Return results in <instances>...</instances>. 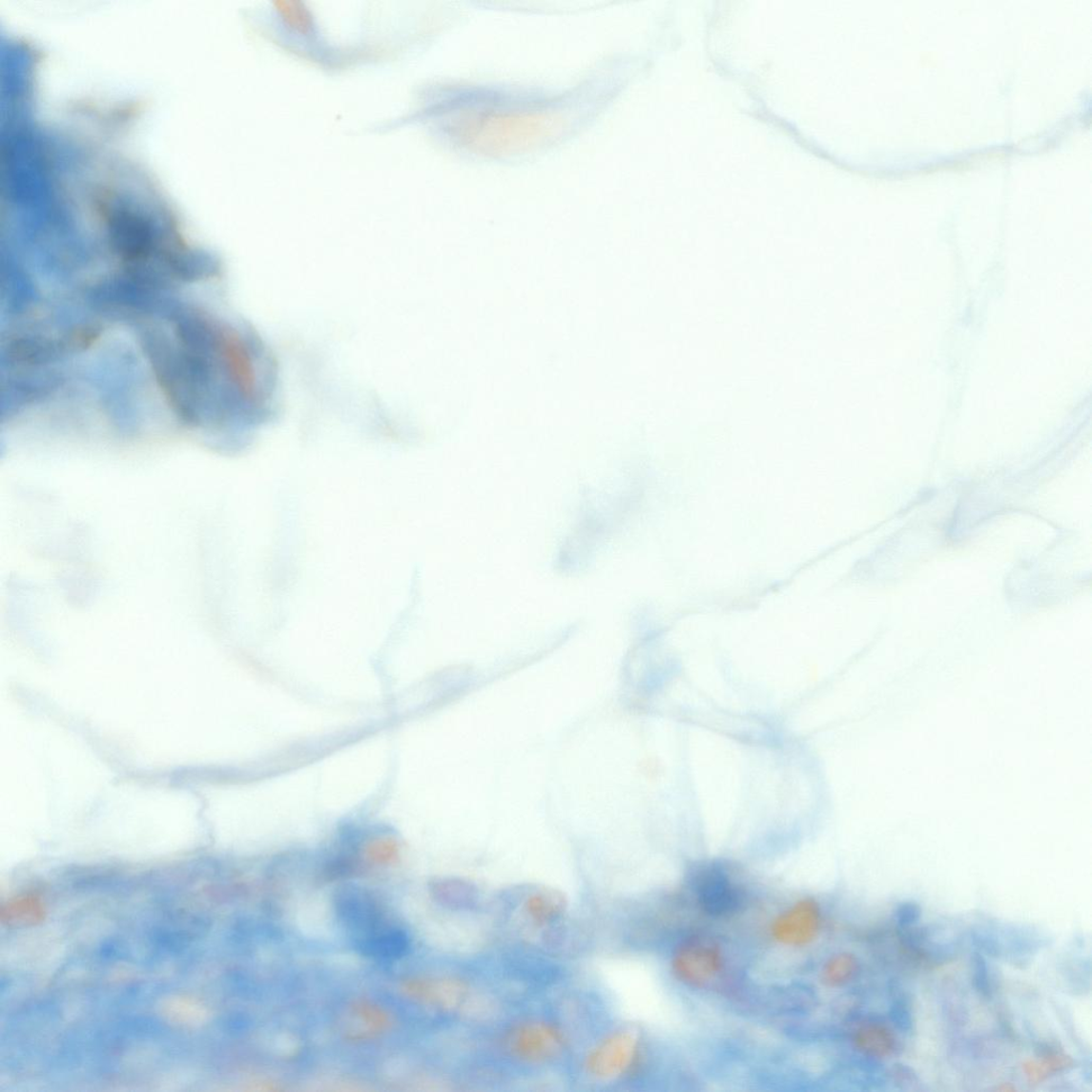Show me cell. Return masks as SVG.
I'll return each mask as SVG.
<instances>
[{
    "label": "cell",
    "mask_w": 1092,
    "mask_h": 1092,
    "mask_svg": "<svg viewBox=\"0 0 1092 1092\" xmlns=\"http://www.w3.org/2000/svg\"><path fill=\"white\" fill-rule=\"evenodd\" d=\"M644 1062L640 1037L629 1030H618L592 1046L585 1056L584 1069L595 1080L615 1081L637 1076Z\"/></svg>",
    "instance_id": "cell-1"
},
{
    "label": "cell",
    "mask_w": 1092,
    "mask_h": 1092,
    "mask_svg": "<svg viewBox=\"0 0 1092 1092\" xmlns=\"http://www.w3.org/2000/svg\"><path fill=\"white\" fill-rule=\"evenodd\" d=\"M502 1046L510 1059L526 1064L553 1062L567 1048V1037L561 1026L545 1020H527L508 1028Z\"/></svg>",
    "instance_id": "cell-2"
},
{
    "label": "cell",
    "mask_w": 1092,
    "mask_h": 1092,
    "mask_svg": "<svg viewBox=\"0 0 1092 1092\" xmlns=\"http://www.w3.org/2000/svg\"><path fill=\"white\" fill-rule=\"evenodd\" d=\"M725 964L724 952L717 942L707 937L693 936L675 947L671 971L684 985L703 988L720 976Z\"/></svg>",
    "instance_id": "cell-3"
},
{
    "label": "cell",
    "mask_w": 1092,
    "mask_h": 1092,
    "mask_svg": "<svg viewBox=\"0 0 1092 1092\" xmlns=\"http://www.w3.org/2000/svg\"><path fill=\"white\" fill-rule=\"evenodd\" d=\"M694 893L701 909L711 917L732 914L742 901L738 888L716 865L704 866L697 873Z\"/></svg>",
    "instance_id": "cell-4"
},
{
    "label": "cell",
    "mask_w": 1092,
    "mask_h": 1092,
    "mask_svg": "<svg viewBox=\"0 0 1092 1092\" xmlns=\"http://www.w3.org/2000/svg\"><path fill=\"white\" fill-rule=\"evenodd\" d=\"M821 926V911L814 899H801L773 920L772 936L787 946H803L814 940Z\"/></svg>",
    "instance_id": "cell-5"
},
{
    "label": "cell",
    "mask_w": 1092,
    "mask_h": 1092,
    "mask_svg": "<svg viewBox=\"0 0 1092 1092\" xmlns=\"http://www.w3.org/2000/svg\"><path fill=\"white\" fill-rule=\"evenodd\" d=\"M567 909L568 900L565 893L552 887L531 889L521 905L523 916L536 928H546L561 922Z\"/></svg>",
    "instance_id": "cell-6"
},
{
    "label": "cell",
    "mask_w": 1092,
    "mask_h": 1092,
    "mask_svg": "<svg viewBox=\"0 0 1092 1092\" xmlns=\"http://www.w3.org/2000/svg\"><path fill=\"white\" fill-rule=\"evenodd\" d=\"M412 991L427 1003L444 1010H456L471 997L468 983L459 979H436L414 983Z\"/></svg>",
    "instance_id": "cell-7"
},
{
    "label": "cell",
    "mask_w": 1092,
    "mask_h": 1092,
    "mask_svg": "<svg viewBox=\"0 0 1092 1092\" xmlns=\"http://www.w3.org/2000/svg\"><path fill=\"white\" fill-rule=\"evenodd\" d=\"M338 911L346 923L355 927H373L381 917L376 901L365 892L355 889L340 892Z\"/></svg>",
    "instance_id": "cell-8"
},
{
    "label": "cell",
    "mask_w": 1092,
    "mask_h": 1092,
    "mask_svg": "<svg viewBox=\"0 0 1092 1092\" xmlns=\"http://www.w3.org/2000/svg\"><path fill=\"white\" fill-rule=\"evenodd\" d=\"M853 1040L856 1050L871 1058H886L895 1051V1037L880 1023H865L856 1028Z\"/></svg>",
    "instance_id": "cell-9"
},
{
    "label": "cell",
    "mask_w": 1092,
    "mask_h": 1092,
    "mask_svg": "<svg viewBox=\"0 0 1092 1092\" xmlns=\"http://www.w3.org/2000/svg\"><path fill=\"white\" fill-rule=\"evenodd\" d=\"M409 938L399 929H386V932L369 936L359 943L363 954L379 959H395L402 957L409 949Z\"/></svg>",
    "instance_id": "cell-10"
},
{
    "label": "cell",
    "mask_w": 1092,
    "mask_h": 1092,
    "mask_svg": "<svg viewBox=\"0 0 1092 1092\" xmlns=\"http://www.w3.org/2000/svg\"><path fill=\"white\" fill-rule=\"evenodd\" d=\"M44 915V902L34 895L21 896L11 899L2 909L3 923L9 926L34 925L41 922Z\"/></svg>",
    "instance_id": "cell-11"
},
{
    "label": "cell",
    "mask_w": 1092,
    "mask_h": 1092,
    "mask_svg": "<svg viewBox=\"0 0 1092 1092\" xmlns=\"http://www.w3.org/2000/svg\"><path fill=\"white\" fill-rule=\"evenodd\" d=\"M433 890L442 902L459 909H471L481 898V893L475 884L465 880H442L435 884Z\"/></svg>",
    "instance_id": "cell-12"
},
{
    "label": "cell",
    "mask_w": 1092,
    "mask_h": 1092,
    "mask_svg": "<svg viewBox=\"0 0 1092 1092\" xmlns=\"http://www.w3.org/2000/svg\"><path fill=\"white\" fill-rule=\"evenodd\" d=\"M859 962L852 954H837L829 958L821 969V981L827 987L838 988L852 981L858 973Z\"/></svg>",
    "instance_id": "cell-13"
},
{
    "label": "cell",
    "mask_w": 1092,
    "mask_h": 1092,
    "mask_svg": "<svg viewBox=\"0 0 1092 1092\" xmlns=\"http://www.w3.org/2000/svg\"><path fill=\"white\" fill-rule=\"evenodd\" d=\"M277 9L282 14L288 25L296 31L308 32L312 29V14L304 5L299 2H277Z\"/></svg>",
    "instance_id": "cell-14"
},
{
    "label": "cell",
    "mask_w": 1092,
    "mask_h": 1092,
    "mask_svg": "<svg viewBox=\"0 0 1092 1092\" xmlns=\"http://www.w3.org/2000/svg\"><path fill=\"white\" fill-rule=\"evenodd\" d=\"M1070 1063L1066 1056L1050 1055L1042 1062H1028L1025 1064L1027 1077L1032 1081H1042L1049 1073L1066 1068Z\"/></svg>",
    "instance_id": "cell-15"
},
{
    "label": "cell",
    "mask_w": 1092,
    "mask_h": 1092,
    "mask_svg": "<svg viewBox=\"0 0 1092 1092\" xmlns=\"http://www.w3.org/2000/svg\"><path fill=\"white\" fill-rule=\"evenodd\" d=\"M397 854L399 846L390 838L378 839L367 848L368 858L378 863L390 862Z\"/></svg>",
    "instance_id": "cell-16"
},
{
    "label": "cell",
    "mask_w": 1092,
    "mask_h": 1092,
    "mask_svg": "<svg viewBox=\"0 0 1092 1092\" xmlns=\"http://www.w3.org/2000/svg\"><path fill=\"white\" fill-rule=\"evenodd\" d=\"M974 964H976V969H974L976 976L974 977H976L977 987L983 995H987L989 992V981L986 962L982 957L977 955L976 958H974Z\"/></svg>",
    "instance_id": "cell-17"
},
{
    "label": "cell",
    "mask_w": 1092,
    "mask_h": 1092,
    "mask_svg": "<svg viewBox=\"0 0 1092 1092\" xmlns=\"http://www.w3.org/2000/svg\"><path fill=\"white\" fill-rule=\"evenodd\" d=\"M919 916V909L914 905H904L898 910V923L901 925H909L916 922Z\"/></svg>",
    "instance_id": "cell-18"
}]
</instances>
